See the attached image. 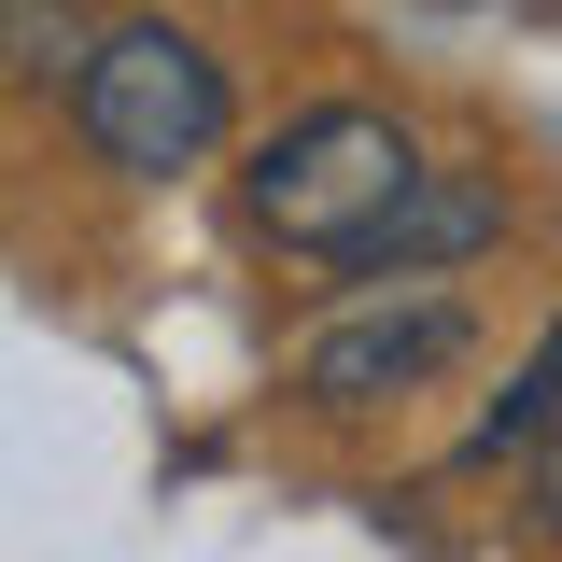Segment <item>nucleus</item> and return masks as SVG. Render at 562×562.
I'll return each mask as SVG.
<instances>
[{"instance_id":"obj_1","label":"nucleus","mask_w":562,"mask_h":562,"mask_svg":"<svg viewBox=\"0 0 562 562\" xmlns=\"http://www.w3.org/2000/svg\"><path fill=\"white\" fill-rule=\"evenodd\" d=\"M408 183H422L408 127L338 99V113H295V127L254 155V225H268L281 254H324V268H338V254H351L394 198H408Z\"/></svg>"},{"instance_id":"obj_2","label":"nucleus","mask_w":562,"mask_h":562,"mask_svg":"<svg viewBox=\"0 0 562 562\" xmlns=\"http://www.w3.org/2000/svg\"><path fill=\"white\" fill-rule=\"evenodd\" d=\"M70 99H85V140H99L113 169H140V183L198 169L211 140H225V57H198L183 29H113V43H85Z\"/></svg>"},{"instance_id":"obj_3","label":"nucleus","mask_w":562,"mask_h":562,"mask_svg":"<svg viewBox=\"0 0 562 562\" xmlns=\"http://www.w3.org/2000/svg\"><path fill=\"white\" fill-rule=\"evenodd\" d=\"M450 351H464V310H450V295H408V310H351V324H324V338H310L295 394H310V408H380V394L436 380Z\"/></svg>"},{"instance_id":"obj_4","label":"nucleus","mask_w":562,"mask_h":562,"mask_svg":"<svg viewBox=\"0 0 562 562\" xmlns=\"http://www.w3.org/2000/svg\"><path fill=\"white\" fill-rule=\"evenodd\" d=\"M492 225H506V198H492V183H464V169H422V183L380 211L366 239H351L338 268H351V281H422V268H464Z\"/></svg>"},{"instance_id":"obj_5","label":"nucleus","mask_w":562,"mask_h":562,"mask_svg":"<svg viewBox=\"0 0 562 562\" xmlns=\"http://www.w3.org/2000/svg\"><path fill=\"white\" fill-rule=\"evenodd\" d=\"M520 436H562V324L535 338V366L506 380V408L479 422V464H492V450H520Z\"/></svg>"},{"instance_id":"obj_6","label":"nucleus","mask_w":562,"mask_h":562,"mask_svg":"<svg viewBox=\"0 0 562 562\" xmlns=\"http://www.w3.org/2000/svg\"><path fill=\"white\" fill-rule=\"evenodd\" d=\"M535 520H549V549H562V436H549V464H535Z\"/></svg>"}]
</instances>
